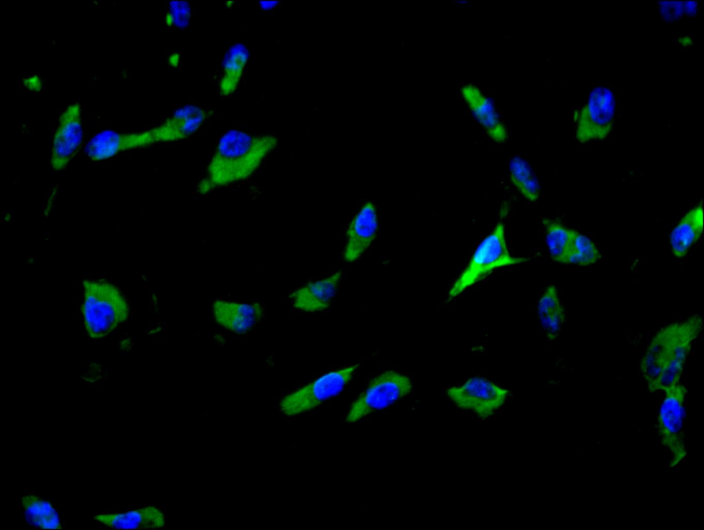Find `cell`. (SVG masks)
<instances>
[{
    "instance_id": "13",
    "label": "cell",
    "mask_w": 704,
    "mask_h": 530,
    "mask_svg": "<svg viewBox=\"0 0 704 530\" xmlns=\"http://www.w3.org/2000/svg\"><path fill=\"white\" fill-rule=\"evenodd\" d=\"M91 520L100 525L115 529H161L166 524L163 509L150 505L98 513Z\"/></svg>"
},
{
    "instance_id": "27",
    "label": "cell",
    "mask_w": 704,
    "mask_h": 530,
    "mask_svg": "<svg viewBox=\"0 0 704 530\" xmlns=\"http://www.w3.org/2000/svg\"><path fill=\"white\" fill-rule=\"evenodd\" d=\"M279 3L280 1L277 0L260 1H258V6L264 11H270L276 8L279 5Z\"/></svg>"
},
{
    "instance_id": "16",
    "label": "cell",
    "mask_w": 704,
    "mask_h": 530,
    "mask_svg": "<svg viewBox=\"0 0 704 530\" xmlns=\"http://www.w3.org/2000/svg\"><path fill=\"white\" fill-rule=\"evenodd\" d=\"M342 276L341 272H337L296 289L290 296L293 307L305 312L327 309L336 294Z\"/></svg>"
},
{
    "instance_id": "7",
    "label": "cell",
    "mask_w": 704,
    "mask_h": 530,
    "mask_svg": "<svg viewBox=\"0 0 704 530\" xmlns=\"http://www.w3.org/2000/svg\"><path fill=\"white\" fill-rule=\"evenodd\" d=\"M412 388L411 379L404 374L395 371L379 374L352 404L345 421L355 423L373 412L388 408L407 396Z\"/></svg>"
},
{
    "instance_id": "12",
    "label": "cell",
    "mask_w": 704,
    "mask_h": 530,
    "mask_svg": "<svg viewBox=\"0 0 704 530\" xmlns=\"http://www.w3.org/2000/svg\"><path fill=\"white\" fill-rule=\"evenodd\" d=\"M377 228L376 207L372 201H367L348 225L344 261L352 263L360 258L375 239Z\"/></svg>"
},
{
    "instance_id": "21",
    "label": "cell",
    "mask_w": 704,
    "mask_h": 530,
    "mask_svg": "<svg viewBox=\"0 0 704 530\" xmlns=\"http://www.w3.org/2000/svg\"><path fill=\"white\" fill-rule=\"evenodd\" d=\"M542 223L551 258L556 263L569 264L575 230L552 219H543Z\"/></svg>"
},
{
    "instance_id": "10",
    "label": "cell",
    "mask_w": 704,
    "mask_h": 530,
    "mask_svg": "<svg viewBox=\"0 0 704 530\" xmlns=\"http://www.w3.org/2000/svg\"><path fill=\"white\" fill-rule=\"evenodd\" d=\"M208 117V111L199 104L179 106L161 122L144 129L148 146L187 139L201 129Z\"/></svg>"
},
{
    "instance_id": "14",
    "label": "cell",
    "mask_w": 704,
    "mask_h": 530,
    "mask_svg": "<svg viewBox=\"0 0 704 530\" xmlns=\"http://www.w3.org/2000/svg\"><path fill=\"white\" fill-rule=\"evenodd\" d=\"M19 509L26 523L34 529H65V522L55 503L37 491L23 492L19 498Z\"/></svg>"
},
{
    "instance_id": "4",
    "label": "cell",
    "mask_w": 704,
    "mask_h": 530,
    "mask_svg": "<svg viewBox=\"0 0 704 530\" xmlns=\"http://www.w3.org/2000/svg\"><path fill=\"white\" fill-rule=\"evenodd\" d=\"M527 261V258L514 256L510 253L505 225L499 221L476 247L469 263L451 287L449 298L458 296L496 269Z\"/></svg>"
},
{
    "instance_id": "9",
    "label": "cell",
    "mask_w": 704,
    "mask_h": 530,
    "mask_svg": "<svg viewBox=\"0 0 704 530\" xmlns=\"http://www.w3.org/2000/svg\"><path fill=\"white\" fill-rule=\"evenodd\" d=\"M449 399L459 408L482 419L492 416L505 402L508 391L482 377H473L461 385L447 389Z\"/></svg>"
},
{
    "instance_id": "15",
    "label": "cell",
    "mask_w": 704,
    "mask_h": 530,
    "mask_svg": "<svg viewBox=\"0 0 704 530\" xmlns=\"http://www.w3.org/2000/svg\"><path fill=\"white\" fill-rule=\"evenodd\" d=\"M261 307L232 300H217L212 306L214 321L224 329L237 334L251 330L261 316Z\"/></svg>"
},
{
    "instance_id": "20",
    "label": "cell",
    "mask_w": 704,
    "mask_h": 530,
    "mask_svg": "<svg viewBox=\"0 0 704 530\" xmlns=\"http://www.w3.org/2000/svg\"><path fill=\"white\" fill-rule=\"evenodd\" d=\"M537 314L546 337L554 340L560 335L566 320V312L555 285L547 287L540 296Z\"/></svg>"
},
{
    "instance_id": "3",
    "label": "cell",
    "mask_w": 704,
    "mask_h": 530,
    "mask_svg": "<svg viewBox=\"0 0 704 530\" xmlns=\"http://www.w3.org/2000/svg\"><path fill=\"white\" fill-rule=\"evenodd\" d=\"M83 287L82 311L87 332L91 338H101L127 318V302L118 288L109 283L85 280Z\"/></svg>"
},
{
    "instance_id": "26",
    "label": "cell",
    "mask_w": 704,
    "mask_h": 530,
    "mask_svg": "<svg viewBox=\"0 0 704 530\" xmlns=\"http://www.w3.org/2000/svg\"><path fill=\"white\" fill-rule=\"evenodd\" d=\"M698 3L696 1H685V14L689 17L694 16L698 12Z\"/></svg>"
},
{
    "instance_id": "28",
    "label": "cell",
    "mask_w": 704,
    "mask_h": 530,
    "mask_svg": "<svg viewBox=\"0 0 704 530\" xmlns=\"http://www.w3.org/2000/svg\"><path fill=\"white\" fill-rule=\"evenodd\" d=\"M181 61V56L178 52H173L168 57V63L169 65L176 67L179 65Z\"/></svg>"
},
{
    "instance_id": "11",
    "label": "cell",
    "mask_w": 704,
    "mask_h": 530,
    "mask_svg": "<svg viewBox=\"0 0 704 530\" xmlns=\"http://www.w3.org/2000/svg\"><path fill=\"white\" fill-rule=\"evenodd\" d=\"M83 138L81 105L73 102L60 114L53 136L50 163L55 170L67 167L80 148Z\"/></svg>"
},
{
    "instance_id": "2",
    "label": "cell",
    "mask_w": 704,
    "mask_h": 530,
    "mask_svg": "<svg viewBox=\"0 0 704 530\" xmlns=\"http://www.w3.org/2000/svg\"><path fill=\"white\" fill-rule=\"evenodd\" d=\"M703 317L692 314L658 331L650 340L640 369L650 392L679 383L692 344L703 328Z\"/></svg>"
},
{
    "instance_id": "18",
    "label": "cell",
    "mask_w": 704,
    "mask_h": 530,
    "mask_svg": "<svg viewBox=\"0 0 704 530\" xmlns=\"http://www.w3.org/2000/svg\"><path fill=\"white\" fill-rule=\"evenodd\" d=\"M703 230V208L697 205L687 212L672 230L670 245L673 254L683 258L698 241Z\"/></svg>"
},
{
    "instance_id": "8",
    "label": "cell",
    "mask_w": 704,
    "mask_h": 530,
    "mask_svg": "<svg viewBox=\"0 0 704 530\" xmlns=\"http://www.w3.org/2000/svg\"><path fill=\"white\" fill-rule=\"evenodd\" d=\"M663 391L665 397L658 414L657 430L661 444L670 454V467H675L687 454L684 421L688 390L679 382Z\"/></svg>"
},
{
    "instance_id": "6",
    "label": "cell",
    "mask_w": 704,
    "mask_h": 530,
    "mask_svg": "<svg viewBox=\"0 0 704 530\" xmlns=\"http://www.w3.org/2000/svg\"><path fill=\"white\" fill-rule=\"evenodd\" d=\"M616 106L612 89L602 85L593 87L586 102L574 113L576 139L581 143L605 139L613 129Z\"/></svg>"
},
{
    "instance_id": "25",
    "label": "cell",
    "mask_w": 704,
    "mask_h": 530,
    "mask_svg": "<svg viewBox=\"0 0 704 530\" xmlns=\"http://www.w3.org/2000/svg\"><path fill=\"white\" fill-rule=\"evenodd\" d=\"M658 10L662 19L672 23L682 18L685 14V1H660Z\"/></svg>"
},
{
    "instance_id": "19",
    "label": "cell",
    "mask_w": 704,
    "mask_h": 530,
    "mask_svg": "<svg viewBox=\"0 0 704 530\" xmlns=\"http://www.w3.org/2000/svg\"><path fill=\"white\" fill-rule=\"evenodd\" d=\"M462 91L466 102L490 137L497 143L505 142L507 138V130L497 115H494L490 100L475 87L466 85Z\"/></svg>"
},
{
    "instance_id": "23",
    "label": "cell",
    "mask_w": 704,
    "mask_h": 530,
    "mask_svg": "<svg viewBox=\"0 0 704 530\" xmlns=\"http://www.w3.org/2000/svg\"><path fill=\"white\" fill-rule=\"evenodd\" d=\"M601 258L595 243L586 235L575 231L569 264L586 267L593 265Z\"/></svg>"
},
{
    "instance_id": "1",
    "label": "cell",
    "mask_w": 704,
    "mask_h": 530,
    "mask_svg": "<svg viewBox=\"0 0 704 530\" xmlns=\"http://www.w3.org/2000/svg\"><path fill=\"white\" fill-rule=\"evenodd\" d=\"M278 144L272 134L232 128L219 137L197 190L208 194L217 188L247 179L260 168Z\"/></svg>"
},
{
    "instance_id": "24",
    "label": "cell",
    "mask_w": 704,
    "mask_h": 530,
    "mask_svg": "<svg viewBox=\"0 0 704 530\" xmlns=\"http://www.w3.org/2000/svg\"><path fill=\"white\" fill-rule=\"evenodd\" d=\"M192 14V7L189 1L172 0L168 4L164 21L168 27L184 30L190 24Z\"/></svg>"
},
{
    "instance_id": "17",
    "label": "cell",
    "mask_w": 704,
    "mask_h": 530,
    "mask_svg": "<svg viewBox=\"0 0 704 530\" xmlns=\"http://www.w3.org/2000/svg\"><path fill=\"white\" fill-rule=\"evenodd\" d=\"M250 58V49L244 43L234 42L226 48L220 63L217 82L218 91L221 96H230L237 90Z\"/></svg>"
},
{
    "instance_id": "22",
    "label": "cell",
    "mask_w": 704,
    "mask_h": 530,
    "mask_svg": "<svg viewBox=\"0 0 704 530\" xmlns=\"http://www.w3.org/2000/svg\"><path fill=\"white\" fill-rule=\"evenodd\" d=\"M509 177L515 188L528 201H536L540 193L539 179L530 164L516 156L509 163Z\"/></svg>"
},
{
    "instance_id": "5",
    "label": "cell",
    "mask_w": 704,
    "mask_h": 530,
    "mask_svg": "<svg viewBox=\"0 0 704 530\" xmlns=\"http://www.w3.org/2000/svg\"><path fill=\"white\" fill-rule=\"evenodd\" d=\"M360 364L327 373L313 382L285 395L279 402L280 412L294 417L315 409L339 395L353 378Z\"/></svg>"
},
{
    "instance_id": "29",
    "label": "cell",
    "mask_w": 704,
    "mask_h": 530,
    "mask_svg": "<svg viewBox=\"0 0 704 530\" xmlns=\"http://www.w3.org/2000/svg\"><path fill=\"white\" fill-rule=\"evenodd\" d=\"M679 41H681V44H683L685 46L690 45L692 44V39L690 36H683V38H680Z\"/></svg>"
}]
</instances>
